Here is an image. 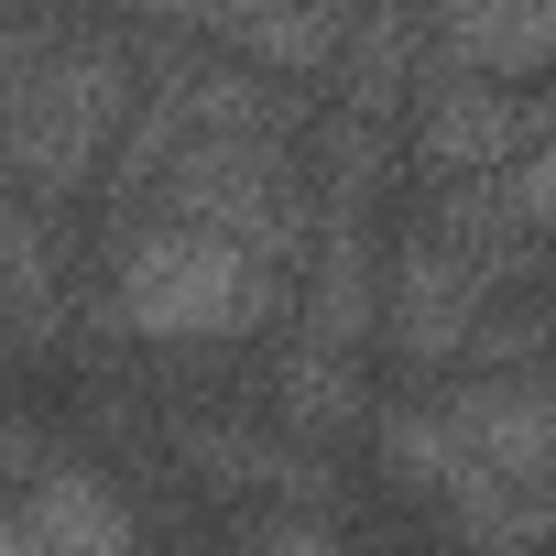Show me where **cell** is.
I'll return each mask as SVG.
<instances>
[{
    "mask_svg": "<svg viewBox=\"0 0 556 556\" xmlns=\"http://www.w3.org/2000/svg\"><path fill=\"white\" fill-rule=\"evenodd\" d=\"M142 88H153L142 34H110L88 0H12V23H0V164H12V186L77 207L110 175Z\"/></svg>",
    "mask_w": 556,
    "mask_h": 556,
    "instance_id": "1",
    "label": "cell"
},
{
    "mask_svg": "<svg viewBox=\"0 0 556 556\" xmlns=\"http://www.w3.org/2000/svg\"><path fill=\"white\" fill-rule=\"evenodd\" d=\"M295 262H273L207 218H110V262H99V285L77 306V339H175V350H229V339H262V328H285L295 306Z\"/></svg>",
    "mask_w": 556,
    "mask_h": 556,
    "instance_id": "2",
    "label": "cell"
},
{
    "mask_svg": "<svg viewBox=\"0 0 556 556\" xmlns=\"http://www.w3.org/2000/svg\"><path fill=\"white\" fill-rule=\"evenodd\" d=\"M0 458H12V513H0V556H121L142 545V513L88 469L66 458L34 415L0 437Z\"/></svg>",
    "mask_w": 556,
    "mask_h": 556,
    "instance_id": "3",
    "label": "cell"
},
{
    "mask_svg": "<svg viewBox=\"0 0 556 556\" xmlns=\"http://www.w3.org/2000/svg\"><path fill=\"white\" fill-rule=\"evenodd\" d=\"M404 121H415L426 175H502L556 131V99H523L513 77H480V66H426Z\"/></svg>",
    "mask_w": 556,
    "mask_h": 556,
    "instance_id": "4",
    "label": "cell"
},
{
    "mask_svg": "<svg viewBox=\"0 0 556 556\" xmlns=\"http://www.w3.org/2000/svg\"><path fill=\"white\" fill-rule=\"evenodd\" d=\"M437 415L469 447V480H556V382L545 361H458Z\"/></svg>",
    "mask_w": 556,
    "mask_h": 556,
    "instance_id": "5",
    "label": "cell"
},
{
    "mask_svg": "<svg viewBox=\"0 0 556 556\" xmlns=\"http://www.w3.org/2000/svg\"><path fill=\"white\" fill-rule=\"evenodd\" d=\"M480 317H491V285L415 218L404 251L382 262V339H393V361L404 371H458L469 339H480Z\"/></svg>",
    "mask_w": 556,
    "mask_h": 556,
    "instance_id": "6",
    "label": "cell"
},
{
    "mask_svg": "<svg viewBox=\"0 0 556 556\" xmlns=\"http://www.w3.org/2000/svg\"><path fill=\"white\" fill-rule=\"evenodd\" d=\"M77 306H88V285H66V207L12 186V207H0V317H12V350L45 361L77 328Z\"/></svg>",
    "mask_w": 556,
    "mask_h": 556,
    "instance_id": "7",
    "label": "cell"
},
{
    "mask_svg": "<svg viewBox=\"0 0 556 556\" xmlns=\"http://www.w3.org/2000/svg\"><path fill=\"white\" fill-rule=\"evenodd\" d=\"M426 66H480V77H556V0H437Z\"/></svg>",
    "mask_w": 556,
    "mask_h": 556,
    "instance_id": "8",
    "label": "cell"
},
{
    "mask_svg": "<svg viewBox=\"0 0 556 556\" xmlns=\"http://www.w3.org/2000/svg\"><path fill=\"white\" fill-rule=\"evenodd\" d=\"M371 317H382V273H371L361 207L328 197V229H317V262H306V339H317V350H350Z\"/></svg>",
    "mask_w": 556,
    "mask_h": 556,
    "instance_id": "9",
    "label": "cell"
},
{
    "mask_svg": "<svg viewBox=\"0 0 556 556\" xmlns=\"http://www.w3.org/2000/svg\"><path fill=\"white\" fill-rule=\"evenodd\" d=\"M175 458H197L218 491H306V502L328 491V469H317L306 437H262V426H218V415H186Z\"/></svg>",
    "mask_w": 556,
    "mask_h": 556,
    "instance_id": "10",
    "label": "cell"
},
{
    "mask_svg": "<svg viewBox=\"0 0 556 556\" xmlns=\"http://www.w3.org/2000/svg\"><path fill=\"white\" fill-rule=\"evenodd\" d=\"M382 469L415 491V502H447L458 480H469V447H458V426L437 415V393H415V404H382Z\"/></svg>",
    "mask_w": 556,
    "mask_h": 556,
    "instance_id": "11",
    "label": "cell"
},
{
    "mask_svg": "<svg viewBox=\"0 0 556 556\" xmlns=\"http://www.w3.org/2000/svg\"><path fill=\"white\" fill-rule=\"evenodd\" d=\"M437 513L469 545H534V534H556V480H458Z\"/></svg>",
    "mask_w": 556,
    "mask_h": 556,
    "instance_id": "12",
    "label": "cell"
},
{
    "mask_svg": "<svg viewBox=\"0 0 556 556\" xmlns=\"http://www.w3.org/2000/svg\"><path fill=\"white\" fill-rule=\"evenodd\" d=\"M273 404H285V437H306V447H328L339 426H350V350H295L285 361V382H273Z\"/></svg>",
    "mask_w": 556,
    "mask_h": 556,
    "instance_id": "13",
    "label": "cell"
},
{
    "mask_svg": "<svg viewBox=\"0 0 556 556\" xmlns=\"http://www.w3.org/2000/svg\"><path fill=\"white\" fill-rule=\"evenodd\" d=\"M328 534H339L328 513H251L240 523V545H328Z\"/></svg>",
    "mask_w": 556,
    "mask_h": 556,
    "instance_id": "14",
    "label": "cell"
},
{
    "mask_svg": "<svg viewBox=\"0 0 556 556\" xmlns=\"http://www.w3.org/2000/svg\"><path fill=\"white\" fill-rule=\"evenodd\" d=\"M350 12H371V0H350Z\"/></svg>",
    "mask_w": 556,
    "mask_h": 556,
    "instance_id": "15",
    "label": "cell"
}]
</instances>
